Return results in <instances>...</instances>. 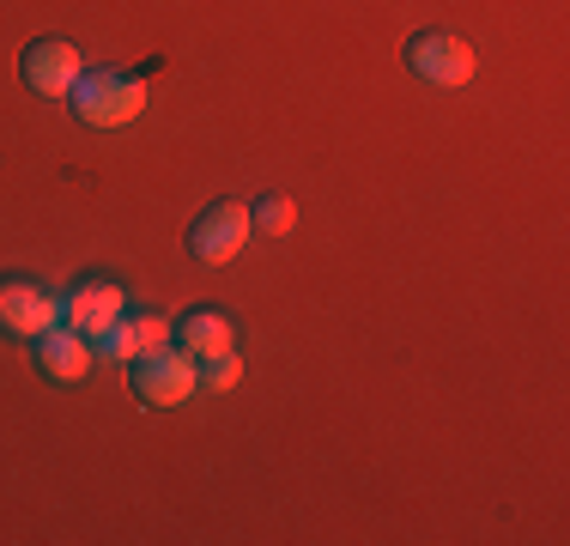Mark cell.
Masks as SVG:
<instances>
[{
  "label": "cell",
  "instance_id": "obj_7",
  "mask_svg": "<svg viewBox=\"0 0 570 546\" xmlns=\"http://www.w3.org/2000/svg\"><path fill=\"white\" fill-rule=\"evenodd\" d=\"M61 322V292L43 280H31V273H0V328L19 340L43 334V328Z\"/></svg>",
  "mask_w": 570,
  "mask_h": 546
},
{
  "label": "cell",
  "instance_id": "obj_3",
  "mask_svg": "<svg viewBox=\"0 0 570 546\" xmlns=\"http://www.w3.org/2000/svg\"><path fill=\"white\" fill-rule=\"evenodd\" d=\"M401 55H406V74H413V79H425V86H468V79L480 74V55H473L468 37L438 31V25L413 31Z\"/></svg>",
  "mask_w": 570,
  "mask_h": 546
},
{
  "label": "cell",
  "instance_id": "obj_2",
  "mask_svg": "<svg viewBox=\"0 0 570 546\" xmlns=\"http://www.w3.org/2000/svg\"><path fill=\"white\" fill-rule=\"evenodd\" d=\"M128 389H134V401H140V407H183L188 394L200 389V382H195V359L176 352L170 340H165V347H146V352H134V359H128Z\"/></svg>",
  "mask_w": 570,
  "mask_h": 546
},
{
  "label": "cell",
  "instance_id": "obj_1",
  "mask_svg": "<svg viewBox=\"0 0 570 546\" xmlns=\"http://www.w3.org/2000/svg\"><path fill=\"white\" fill-rule=\"evenodd\" d=\"M67 109H73L79 128H98V134L128 128L146 109V79L128 74V67H86L73 79V91H67Z\"/></svg>",
  "mask_w": 570,
  "mask_h": 546
},
{
  "label": "cell",
  "instance_id": "obj_11",
  "mask_svg": "<svg viewBox=\"0 0 570 546\" xmlns=\"http://www.w3.org/2000/svg\"><path fill=\"white\" fill-rule=\"evenodd\" d=\"M249 231L255 237H285V231H297V207L285 195H255L249 201Z\"/></svg>",
  "mask_w": 570,
  "mask_h": 546
},
{
  "label": "cell",
  "instance_id": "obj_6",
  "mask_svg": "<svg viewBox=\"0 0 570 546\" xmlns=\"http://www.w3.org/2000/svg\"><path fill=\"white\" fill-rule=\"evenodd\" d=\"M121 310H128V285L110 280V273H79V280L61 292V322L73 328V334H86V340H98Z\"/></svg>",
  "mask_w": 570,
  "mask_h": 546
},
{
  "label": "cell",
  "instance_id": "obj_9",
  "mask_svg": "<svg viewBox=\"0 0 570 546\" xmlns=\"http://www.w3.org/2000/svg\"><path fill=\"white\" fill-rule=\"evenodd\" d=\"M24 352H31V371L49 377V382H79V377L91 371V340L73 334L67 322L43 328V334H31V340H24Z\"/></svg>",
  "mask_w": 570,
  "mask_h": 546
},
{
  "label": "cell",
  "instance_id": "obj_5",
  "mask_svg": "<svg viewBox=\"0 0 570 546\" xmlns=\"http://www.w3.org/2000/svg\"><path fill=\"white\" fill-rule=\"evenodd\" d=\"M79 74H86V55H79L73 37H31L19 49V79L37 98H67Z\"/></svg>",
  "mask_w": 570,
  "mask_h": 546
},
{
  "label": "cell",
  "instance_id": "obj_8",
  "mask_svg": "<svg viewBox=\"0 0 570 546\" xmlns=\"http://www.w3.org/2000/svg\"><path fill=\"white\" fill-rule=\"evenodd\" d=\"M165 340H170V316H165V310H134L128 304L98 340H91V359H98V364H128L134 352L165 347Z\"/></svg>",
  "mask_w": 570,
  "mask_h": 546
},
{
  "label": "cell",
  "instance_id": "obj_12",
  "mask_svg": "<svg viewBox=\"0 0 570 546\" xmlns=\"http://www.w3.org/2000/svg\"><path fill=\"white\" fill-rule=\"evenodd\" d=\"M195 382H200L207 394L237 389V382H243V352L230 347V352H213V359H200V364H195Z\"/></svg>",
  "mask_w": 570,
  "mask_h": 546
},
{
  "label": "cell",
  "instance_id": "obj_4",
  "mask_svg": "<svg viewBox=\"0 0 570 546\" xmlns=\"http://www.w3.org/2000/svg\"><path fill=\"white\" fill-rule=\"evenodd\" d=\"M249 237H255V231H249V207H243V201H213V207L195 213L183 250L195 255L200 267H225V262H237V255H243V243H249Z\"/></svg>",
  "mask_w": 570,
  "mask_h": 546
},
{
  "label": "cell",
  "instance_id": "obj_10",
  "mask_svg": "<svg viewBox=\"0 0 570 546\" xmlns=\"http://www.w3.org/2000/svg\"><path fill=\"white\" fill-rule=\"evenodd\" d=\"M170 347L200 364V359H213V352L237 347V322H230L225 310H213V304H188V310L170 316Z\"/></svg>",
  "mask_w": 570,
  "mask_h": 546
}]
</instances>
